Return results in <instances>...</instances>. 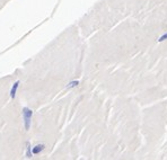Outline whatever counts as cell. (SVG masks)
I'll return each instance as SVG.
<instances>
[{
	"mask_svg": "<svg viewBox=\"0 0 167 160\" xmlns=\"http://www.w3.org/2000/svg\"><path fill=\"white\" fill-rule=\"evenodd\" d=\"M32 116H33V111L31 108L24 107L23 108V118H24V126L25 130L28 131L31 127V122H32Z\"/></svg>",
	"mask_w": 167,
	"mask_h": 160,
	"instance_id": "cell-1",
	"label": "cell"
},
{
	"mask_svg": "<svg viewBox=\"0 0 167 160\" xmlns=\"http://www.w3.org/2000/svg\"><path fill=\"white\" fill-rule=\"evenodd\" d=\"M44 148H45L44 144H36L34 148H32V153L33 155H39L44 150Z\"/></svg>",
	"mask_w": 167,
	"mask_h": 160,
	"instance_id": "cell-2",
	"label": "cell"
},
{
	"mask_svg": "<svg viewBox=\"0 0 167 160\" xmlns=\"http://www.w3.org/2000/svg\"><path fill=\"white\" fill-rule=\"evenodd\" d=\"M19 81H16L15 84H14V86L11 87V89H10V97H11V99H14L15 97H16V92H17V89H18V87H19Z\"/></svg>",
	"mask_w": 167,
	"mask_h": 160,
	"instance_id": "cell-3",
	"label": "cell"
},
{
	"mask_svg": "<svg viewBox=\"0 0 167 160\" xmlns=\"http://www.w3.org/2000/svg\"><path fill=\"white\" fill-rule=\"evenodd\" d=\"M78 85H79V81H78V80L71 81V82H69V84L67 85V89H71V88H75V87H77Z\"/></svg>",
	"mask_w": 167,
	"mask_h": 160,
	"instance_id": "cell-4",
	"label": "cell"
},
{
	"mask_svg": "<svg viewBox=\"0 0 167 160\" xmlns=\"http://www.w3.org/2000/svg\"><path fill=\"white\" fill-rule=\"evenodd\" d=\"M32 156H33V153H32V148H31L29 143L27 142V151H26V157H27V158H32Z\"/></svg>",
	"mask_w": 167,
	"mask_h": 160,
	"instance_id": "cell-5",
	"label": "cell"
},
{
	"mask_svg": "<svg viewBox=\"0 0 167 160\" xmlns=\"http://www.w3.org/2000/svg\"><path fill=\"white\" fill-rule=\"evenodd\" d=\"M167 40V32L165 34H163L158 40H157V42H159V43H162V42H164V41H166Z\"/></svg>",
	"mask_w": 167,
	"mask_h": 160,
	"instance_id": "cell-6",
	"label": "cell"
}]
</instances>
